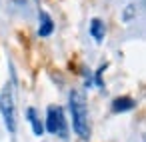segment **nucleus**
I'll return each mask as SVG.
<instances>
[{
	"instance_id": "obj_2",
	"label": "nucleus",
	"mask_w": 146,
	"mask_h": 142,
	"mask_svg": "<svg viewBox=\"0 0 146 142\" xmlns=\"http://www.w3.org/2000/svg\"><path fill=\"white\" fill-rule=\"evenodd\" d=\"M0 114H2L6 130L14 134L16 132V104H14L12 84H4L2 90H0Z\"/></svg>"
},
{
	"instance_id": "obj_4",
	"label": "nucleus",
	"mask_w": 146,
	"mask_h": 142,
	"mask_svg": "<svg viewBox=\"0 0 146 142\" xmlns=\"http://www.w3.org/2000/svg\"><path fill=\"white\" fill-rule=\"evenodd\" d=\"M134 106H136V102H134V98H130V96H118V98L112 100V112H114V114L128 112V110H132Z\"/></svg>"
},
{
	"instance_id": "obj_6",
	"label": "nucleus",
	"mask_w": 146,
	"mask_h": 142,
	"mask_svg": "<svg viewBox=\"0 0 146 142\" xmlns=\"http://www.w3.org/2000/svg\"><path fill=\"white\" fill-rule=\"evenodd\" d=\"M26 116H28L30 126H32L34 136H42V134H44V124H42V120L38 118V112H36L34 108H28V110H26Z\"/></svg>"
},
{
	"instance_id": "obj_7",
	"label": "nucleus",
	"mask_w": 146,
	"mask_h": 142,
	"mask_svg": "<svg viewBox=\"0 0 146 142\" xmlns=\"http://www.w3.org/2000/svg\"><path fill=\"white\" fill-rule=\"evenodd\" d=\"M90 36H92L96 42H102V40H104V36H106V26H104V22H102L100 18H92V22H90Z\"/></svg>"
},
{
	"instance_id": "obj_1",
	"label": "nucleus",
	"mask_w": 146,
	"mask_h": 142,
	"mask_svg": "<svg viewBox=\"0 0 146 142\" xmlns=\"http://www.w3.org/2000/svg\"><path fill=\"white\" fill-rule=\"evenodd\" d=\"M68 108H70L74 132H76L82 140H88V138H90V120H88L86 98H84V94H82L80 90H70V96H68Z\"/></svg>"
},
{
	"instance_id": "obj_3",
	"label": "nucleus",
	"mask_w": 146,
	"mask_h": 142,
	"mask_svg": "<svg viewBox=\"0 0 146 142\" xmlns=\"http://www.w3.org/2000/svg\"><path fill=\"white\" fill-rule=\"evenodd\" d=\"M44 130H48L50 134L60 136L62 140L68 138V126H66V118H64V110L60 106H48L46 110V122H44Z\"/></svg>"
},
{
	"instance_id": "obj_5",
	"label": "nucleus",
	"mask_w": 146,
	"mask_h": 142,
	"mask_svg": "<svg viewBox=\"0 0 146 142\" xmlns=\"http://www.w3.org/2000/svg\"><path fill=\"white\" fill-rule=\"evenodd\" d=\"M40 16V26H38V36H42V38H46V36H50L52 32H54V20L50 18V14H46L44 10L38 14Z\"/></svg>"
}]
</instances>
